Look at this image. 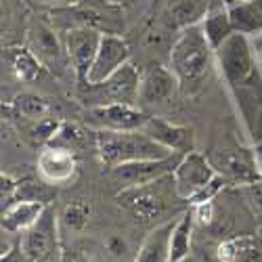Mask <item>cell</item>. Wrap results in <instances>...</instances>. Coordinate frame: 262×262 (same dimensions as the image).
<instances>
[{"label":"cell","mask_w":262,"mask_h":262,"mask_svg":"<svg viewBox=\"0 0 262 262\" xmlns=\"http://www.w3.org/2000/svg\"><path fill=\"white\" fill-rule=\"evenodd\" d=\"M86 118H89V124L95 130H116V133H126V130H143V126L149 120V114L139 105L116 103V105L89 107Z\"/></svg>","instance_id":"7c38bea8"},{"label":"cell","mask_w":262,"mask_h":262,"mask_svg":"<svg viewBox=\"0 0 262 262\" xmlns=\"http://www.w3.org/2000/svg\"><path fill=\"white\" fill-rule=\"evenodd\" d=\"M107 248H109V252H112L114 256H124L126 254V242L120 237V235H112L107 239Z\"/></svg>","instance_id":"1f68e13d"},{"label":"cell","mask_w":262,"mask_h":262,"mask_svg":"<svg viewBox=\"0 0 262 262\" xmlns=\"http://www.w3.org/2000/svg\"><path fill=\"white\" fill-rule=\"evenodd\" d=\"M61 254H63V252L53 254V256H49V258H45V260H38V262H61Z\"/></svg>","instance_id":"8d00e7d4"},{"label":"cell","mask_w":262,"mask_h":262,"mask_svg":"<svg viewBox=\"0 0 262 262\" xmlns=\"http://www.w3.org/2000/svg\"><path fill=\"white\" fill-rule=\"evenodd\" d=\"M183 156L185 154H170L160 160H141V162L116 166L109 170V181L118 187V191H126V189H135V187H143L149 183L162 181L174 172V168H177V164L181 162Z\"/></svg>","instance_id":"9c48e42d"},{"label":"cell","mask_w":262,"mask_h":262,"mask_svg":"<svg viewBox=\"0 0 262 262\" xmlns=\"http://www.w3.org/2000/svg\"><path fill=\"white\" fill-rule=\"evenodd\" d=\"M168 68L179 80L181 93L195 95L204 89L216 70V51L200 26L185 28L174 36L168 51Z\"/></svg>","instance_id":"6da1fadb"},{"label":"cell","mask_w":262,"mask_h":262,"mask_svg":"<svg viewBox=\"0 0 262 262\" xmlns=\"http://www.w3.org/2000/svg\"><path fill=\"white\" fill-rule=\"evenodd\" d=\"M80 89H82V101L89 107L116 105V103L139 105L141 72L137 65L130 61L120 72L109 76L107 80H103L99 84H80Z\"/></svg>","instance_id":"5b68a950"},{"label":"cell","mask_w":262,"mask_h":262,"mask_svg":"<svg viewBox=\"0 0 262 262\" xmlns=\"http://www.w3.org/2000/svg\"><path fill=\"white\" fill-rule=\"evenodd\" d=\"M19 242L34 262L63 252L59 244V218L55 208L47 206L45 212L40 214V218L34 223V227H30L19 237Z\"/></svg>","instance_id":"8fae6325"},{"label":"cell","mask_w":262,"mask_h":262,"mask_svg":"<svg viewBox=\"0 0 262 262\" xmlns=\"http://www.w3.org/2000/svg\"><path fill=\"white\" fill-rule=\"evenodd\" d=\"M216 70L227 84V89H235L258 76L252 38L244 34H233L221 49H216Z\"/></svg>","instance_id":"8992f818"},{"label":"cell","mask_w":262,"mask_h":262,"mask_svg":"<svg viewBox=\"0 0 262 262\" xmlns=\"http://www.w3.org/2000/svg\"><path fill=\"white\" fill-rule=\"evenodd\" d=\"M210 5L212 0H158L156 19L168 32L179 34L185 28L200 26Z\"/></svg>","instance_id":"9a60e30c"},{"label":"cell","mask_w":262,"mask_h":262,"mask_svg":"<svg viewBox=\"0 0 262 262\" xmlns=\"http://www.w3.org/2000/svg\"><path fill=\"white\" fill-rule=\"evenodd\" d=\"M13 109L19 114V116H24L28 120H42V118H47L51 114V105L45 97H40V95H34V93H24V95H19L15 101H13Z\"/></svg>","instance_id":"d4e9b609"},{"label":"cell","mask_w":262,"mask_h":262,"mask_svg":"<svg viewBox=\"0 0 262 262\" xmlns=\"http://www.w3.org/2000/svg\"><path fill=\"white\" fill-rule=\"evenodd\" d=\"M172 185L177 191V198L200 204V202H212L218 198L229 183L225 177L216 172L214 164L210 162L208 156L200 154V151H189L181 158L172 172Z\"/></svg>","instance_id":"3957f363"},{"label":"cell","mask_w":262,"mask_h":262,"mask_svg":"<svg viewBox=\"0 0 262 262\" xmlns=\"http://www.w3.org/2000/svg\"><path fill=\"white\" fill-rule=\"evenodd\" d=\"M26 7H30L36 13H59V11H68L74 9L86 0H24Z\"/></svg>","instance_id":"f1b7e54d"},{"label":"cell","mask_w":262,"mask_h":262,"mask_svg":"<svg viewBox=\"0 0 262 262\" xmlns=\"http://www.w3.org/2000/svg\"><path fill=\"white\" fill-rule=\"evenodd\" d=\"M252 47H254V55H256V65H258V72L262 76V34L252 38Z\"/></svg>","instance_id":"836d02e7"},{"label":"cell","mask_w":262,"mask_h":262,"mask_svg":"<svg viewBox=\"0 0 262 262\" xmlns=\"http://www.w3.org/2000/svg\"><path fill=\"white\" fill-rule=\"evenodd\" d=\"M95 149L101 164L105 168H116L130 162L141 160H160L170 156L172 151L156 143L147 137L143 130H126V133H116V130H95Z\"/></svg>","instance_id":"7a4b0ae2"},{"label":"cell","mask_w":262,"mask_h":262,"mask_svg":"<svg viewBox=\"0 0 262 262\" xmlns=\"http://www.w3.org/2000/svg\"><path fill=\"white\" fill-rule=\"evenodd\" d=\"M5 61L9 65V70L13 72V76L19 80V82H34L40 72L45 70L42 63L38 61V57L28 49V47H9L5 49Z\"/></svg>","instance_id":"603a6c76"},{"label":"cell","mask_w":262,"mask_h":262,"mask_svg":"<svg viewBox=\"0 0 262 262\" xmlns=\"http://www.w3.org/2000/svg\"><path fill=\"white\" fill-rule=\"evenodd\" d=\"M181 93L179 80L174 78L170 68L164 65H151L141 72V89H139V107H164L174 101Z\"/></svg>","instance_id":"5bb4252c"},{"label":"cell","mask_w":262,"mask_h":262,"mask_svg":"<svg viewBox=\"0 0 262 262\" xmlns=\"http://www.w3.org/2000/svg\"><path fill=\"white\" fill-rule=\"evenodd\" d=\"M198 262H225V260H221V258L216 256V252H214L212 256H208V258H204V260H198Z\"/></svg>","instance_id":"74e56055"},{"label":"cell","mask_w":262,"mask_h":262,"mask_svg":"<svg viewBox=\"0 0 262 262\" xmlns=\"http://www.w3.org/2000/svg\"><path fill=\"white\" fill-rule=\"evenodd\" d=\"M105 3L114 5V7L122 9V11H126V9H130V7H137V5L141 3V0H105Z\"/></svg>","instance_id":"e575fe53"},{"label":"cell","mask_w":262,"mask_h":262,"mask_svg":"<svg viewBox=\"0 0 262 262\" xmlns=\"http://www.w3.org/2000/svg\"><path fill=\"white\" fill-rule=\"evenodd\" d=\"M193 229H195L193 210L183 212L177 221H174L172 239H170V256H172V260H183V258L193 256Z\"/></svg>","instance_id":"cb8c5ba5"},{"label":"cell","mask_w":262,"mask_h":262,"mask_svg":"<svg viewBox=\"0 0 262 262\" xmlns=\"http://www.w3.org/2000/svg\"><path fill=\"white\" fill-rule=\"evenodd\" d=\"M84 143H86V130L82 126L74 124V122H63L59 133L55 135V139L49 145H59V147H65V149L78 151Z\"/></svg>","instance_id":"484cf974"},{"label":"cell","mask_w":262,"mask_h":262,"mask_svg":"<svg viewBox=\"0 0 262 262\" xmlns=\"http://www.w3.org/2000/svg\"><path fill=\"white\" fill-rule=\"evenodd\" d=\"M130 61H133V49H130L128 40L120 34H103L97 57L84 84H99L120 72Z\"/></svg>","instance_id":"4fadbf2b"},{"label":"cell","mask_w":262,"mask_h":262,"mask_svg":"<svg viewBox=\"0 0 262 262\" xmlns=\"http://www.w3.org/2000/svg\"><path fill=\"white\" fill-rule=\"evenodd\" d=\"M26 47L38 57L42 68L57 74V76L70 68L63 34L57 30V26L53 21H49L42 13L30 17V21H28Z\"/></svg>","instance_id":"277c9868"},{"label":"cell","mask_w":262,"mask_h":262,"mask_svg":"<svg viewBox=\"0 0 262 262\" xmlns=\"http://www.w3.org/2000/svg\"><path fill=\"white\" fill-rule=\"evenodd\" d=\"M36 170L42 183L47 185H65L78 174V156L76 151L59 145H45L38 154Z\"/></svg>","instance_id":"2e32d148"},{"label":"cell","mask_w":262,"mask_h":262,"mask_svg":"<svg viewBox=\"0 0 262 262\" xmlns=\"http://www.w3.org/2000/svg\"><path fill=\"white\" fill-rule=\"evenodd\" d=\"M237 189H239V195H242L246 208L254 216L256 225L262 227V179L254 181V183H248V185H242Z\"/></svg>","instance_id":"4316f807"},{"label":"cell","mask_w":262,"mask_h":262,"mask_svg":"<svg viewBox=\"0 0 262 262\" xmlns=\"http://www.w3.org/2000/svg\"><path fill=\"white\" fill-rule=\"evenodd\" d=\"M208 158L214 164L216 172L225 177L229 185L242 187L262 179L260 166L256 160V149L244 147L239 143H223L216 149H212Z\"/></svg>","instance_id":"52a82bcc"},{"label":"cell","mask_w":262,"mask_h":262,"mask_svg":"<svg viewBox=\"0 0 262 262\" xmlns=\"http://www.w3.org/2000/svg\"><path fill=\"white\" fill-rule=\"evenodd\" d=\"M101 38H103V32L91 26H74L63 30V42H65V51H68L70 68L76 74V80L80 84H84L86 78H89V72L93 68V61L101 45Z\"/></svg>","instance_id":"30bf717a"},{"label":"cell","mask_w":262,"mask_h":262,"mask_svg":"<svg viewBox=\"0 0 262 262\" xmlns=\"http://www.w3.org/2000/svg\"><path fill=\"white\" fill-rule=\"evenodd\" d=\"M206 40L210 42V47L216 51L221 49L225 42L235 34V28L231 24V15L227 9V0H212V5L206 13V17L200 24Z\"/></svg>","instance_id":"d6986e66"},{"label":"cell","mask_w":262,"mask_h":262,"mask_svg":"<svg viewBox=\"0 0 262 262\" xmlns=\"http://www.w3.org/2000/svg\"><path fill=\"white\" fill-rule=\"evenodd\" d=\"M61 262H93L91 256H86L84 252L76 250V252H63L61 254Z\"/></svg>","instance_id":"d6a6232c"},{"label":"cell","mask_w":262,"mask_h":262,"mask_svg":"<svg viewBox=\"0 0 262 262\" xmlns=\"http://www.w3.org/2000/svg\"><path fill=\"white\" fill-rule=\"evenodd\" d=\"M172 174L162 181L149 183L143 187L118 191L120 204L141 223H154L156 218H162L168 206V189H172Z\"/></svg>","instance_id":"ba28073f"},{"label":"cell","mask_w":262,"mask_h":262,"mask_svg":"<svg viewBox=\"0 0 262 262\" xmlns=\"http://www.w3.org/2000/svg\"><path fill=\"white\" fill-rule=\"evenodd\" d=\"M47 204L38 200H15L11 206L3 208V233L24 235L45 212Z\"/></svg>","instance_id":"ac0fdd59"},{"label":"cell","mask_w":262,"mask_h":262,"mask_svg":"<svg viewBox=\"0 0 262 262\" xmlns=\"http://www.w3.org/2000/svg\"><path fill=\"white\" fill-rule=\"evenodd\" d=\"M0 262H34V260L28 256V252L24 250V246H21V242L17 239V242L9 250L3 252V258H0Z\"/></svg>","instance_id":"4dcf8cb0"},{"label":"cell","mask_w":262,"mask_h":262,"mask_svg":"<svg viewBox=\"0 0 262 262\" xmlns=\"http://www.w3.org/2000/svg\"><path fill=\"white\" fill-rule=\"evenodd\" d=\"M216 256L225 262H262V237L237 235L218 244Z\"/></svg>","instance_id":"7402d4cb"},{"label":"cell","mask_w":262,"mask_h":262,"mask_svg":"<svg viewBox=\"0 0 262 262\" xmlns=\"http://www.w3.org/2000/svg\"><path fill=\"white\" fill-rule=\"evenodd\" d=\"M61 120H55L53 116H47V118H42V120H38L36 122V126H34V137L38 139V141H42V143H51L53 139H55V135L59 133V128H61Z\"/></svg>","instance_id":"f546056e"},{"label":"cell","mask_w":262,"mask_h":262,"mask_svg":"<svg viewBox=\"0 0 262 262\" xmlns=\"http://www.w3.org/2000/svg\"><path fill=\"white\" fill-rule=\"evenodd\" d=\"M254 149H256V160H258V166H260V174H262V143L254 145Z\"/></svg>","instance_id":"d590c367"},{"label":"cell","mask_w":262,"mask_h":262,"mask_svg":"<svg viewBox=\"0 0 262 262\" xmlns=\"http://www.w3.org/2000/svg\"><path fill=\"white\" fill-rule=\"evenodd\" d=\"M172 262H198L195 256H189V258H183V260H172Z\"/></svg>","instance_id":"f35d334b"},{"label":"cell","mask_w":262,"mask_h":262,"mask_svg":"<svg viewBox=\"0 0 262 262\" xmlns=\"http://www.w3.org/2000/svg\"><path fill=\"white\" fill-rule=\"evenodd\" d=\"M235 34L254 38L262 34V0H227Z\"/></svg>","instance_id":"44dd1931"},{"label":"cell","mask_w":262,"mask_h":262,"mask_svg":"<svg viewBox=\"0 0 262 262\" xmlns=\"http://www.w3.org/2000/svg\"><path fill=\"white\" fill-rule=\"evenodd\" d=\"M91 221V204H86L84 200H76L72 202L63 212V223L74 231H80L89 225Z\"/></svg>","instance_id":"83f0119b"},{"label":"cell","mask_w":262,"mask_h":262,"mask_svg":"<svg viewBox=\"0 0 262 262\" xmlns=\"http://www.w3.org/2000/svg\"><path fill=\"white\" fill-rule=\"evenodd\" d=\"M174 221L177 218H170V221H164L162 225L149 231V235L143 239V244L139 248L135 262H172L170 239H172Z\"/></svg>","instance_id":"ffe728a7"},{"label":"cell","mask_w":262,"mask_h":262,"mask_svg":"<svg viewBox=\"0 0 262 262\" xmlns=\"http://www.w3.org/2000/svg\"><path fill=\"white\" fill-rule=\"evenodd\" d=\"M143 133L156 143H160L162 147H166L168 151H172V154H189L195 147L193 128L174 124L158 116H149L147 124L143 126Z\"/></svg>","instance_id":"e0dca14e"}]
</instances>
